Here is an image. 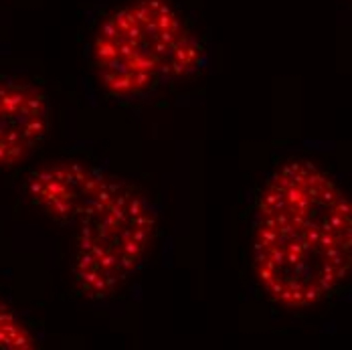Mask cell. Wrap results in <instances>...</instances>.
Wrapping results in <instances>:
<instances>
[{"label": "cell", "mask_w": 352, "mask_h": 350, "mask_svg": "<svg viewBox=\"0 0 352 350\" xmlns=\"http://www.w3.org/2000/svg\"><path fill=\"white\" fill-rule=\"evenodd\" d=\"M91 59L106 94L132 100L195 75L205 47L168 0H130L98 27Z\"/></svg>", "instance_id": "3"}, {"label": "cell", "mask_w": 352, "mask_h": 350, "mask_svg": "<svg viewBox=\"0 0 352 350\" xmlns=\"http://www.w3.org/2000/svg\"><path fill=\"white\" fill-rule=\"evenodd\" d=\"M31 201L73 229V280L87 300H107L130 280L154 243L158 217L140 190L120 176L77 160L29 176Z\"/></svg>", "instance_id": "2"}, {"label": "cell", "mask_w": 352, "mask_h": 350, "mask_svg": "<svg viewBox=\"0 0 352 350\" xmlns=\"http://www.w3.org/2000/svg\"><path fill=\"white\" fill-rule=\"evenodd\" d=\"M253 272L265 296L287 310L328 300L352 270V205L318 164L296 158L278 166L261 188Z\"/></svg>", "instance_id": "1"}, {"label": "cell", "mask_w": 352, "mask_h": 350, "mask_svg": "<svg viewBox=\"0 0 352 350\" xmlns=\"http://www.w3.org/2000/svg\"><path fill=\"white\" fill-rule=\"evenodd\" d=\"M51 126L47 96L25 81H0V171L25 162Z\"/></svg>", "instance_id": "4"}, {"label": "cell", "mask_w": 352, "mask_h": 350, "mask_svg": "<svg viewBox=\"0 0 352 350\" xmlns=\"http://www.w3.org/2000/svg\"><path fill=\"white\" fill-rule=\"evenodd\" d=\"M35 334L4 302H0V350H35Z\"/></svg>", "instance_id": "5"}]
</instances>
